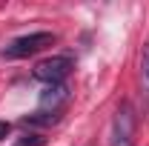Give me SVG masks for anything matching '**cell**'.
I'll list each match as a JSON object with an SVG mask.
<instances>
[{"mask_svg": "<svg viewBox=\"0 0 149 146\" xmlns=\"http://www.w3.org/2000/svg\"><path fill=\"white\" fill-rule=\"evenodd\" d=\"M66 100H69L66 83H60V86H46V92L40 95V106H43V109H52V112H57Z\"/></svg>", "mask_w": 149, "mask_h": 146, "instance_id": "cell-4", "label": "cell"}, {"mask_svg": "<svg viewBox=\"0 0 149 146\" xmlns=\"http://www.w3.org/2000/svg\"><path fill=\"white\" fill-rule=\"evenodd\" d=\"M132 135H135V112L129 103H120L112 120V138L109 146H132Z\"/></svg>", "mask_w": 149, "mask_h": 146, "instance_id": "cell-3", "label": "cell"}, {"mask_svg": "<svg viewBox=\"0 0 149 146\" xmlns=\"http://www.w3.org/2000/svg\"><path fill=\"white\" fill-rule=\"evenodd\" d=\"M46 143V138H40V135H26V138H20L15 146H43Z\"/></svg>", "mask_w": 149, "mask_h": 146, "instance_id": "cell-7", "label": "cell"}, {"mask_svg": "<svg viewBox=\"0 0 149 146\" xmlns=\"http://www.w3.org/2000/svg\"><path fill=\"white\" fill-rule=\"evenodd\" d=\"M57 115H49V112H37V115H29V117H23V126H49V123H55Z\"/></svg>", "mask_w": 149, "mask_h": 146, "instance_id": "cell-6", "label": "cell"}, {"mask_svg": "<svg viewBox=\"0 0 149 146\" xmlns=\"http://www.w3.org/2000/svg\"><path fill=\"white\" fill-rule=\"evenodd\" d=\"M141 86H143V97H146V106H149V43L141 52Z\"/></svg>", "mask_w": 149, "mask_h": 146, "instance_id": "cell-5", "label": "cell"}, {"mask_svg": "<svg viewBox=\"0 0 149 146\" xmlns=\"http://www.w3.org/2000/svg\"><path fill=\"white\" fill-rule=\"evenodd\" d=\"M55 40H57V37L52 35V32H32V35H23V37H17V40H12V43L6 46L3 55L12 57V60H17V57H29V55H37V52L49 49Z\"/></svg>", "mask_w": 149, "mask_h": 146, "instance_id": "cell-1", "label": "cell"}, {"mask_svg": "<svg viewBox=\"0 0 149 146\" xmlns=\"http://www.w3.org/2000/svg\"><path fill=\"white\" fill-rule=\"evenodd\" d=\"M9 132H12V126H9V123H6V120H0V140H3V138H6V135H9Z\"/></svg>", "mask_w": 149, "mask_h": 146, "instance_id": "cell-8", "label": "cell"}, {"mask_svg": "<svg viewBox=\"0 0 149 146\" xmlns=\"http://www.w3.org/2000/svg\"><path fill=\"white\" fill-rule=\"evenodd\" d=\"M74 69L72 57L66 55H55V57H46V60H40L35 66V77L40 80V83H46V86H60L66 77H69V72Z\"/></svg>", "mask_w": 149, "mask_h": 146, "instance_id": "cell-2", "label": "cell"}]
</instances>
